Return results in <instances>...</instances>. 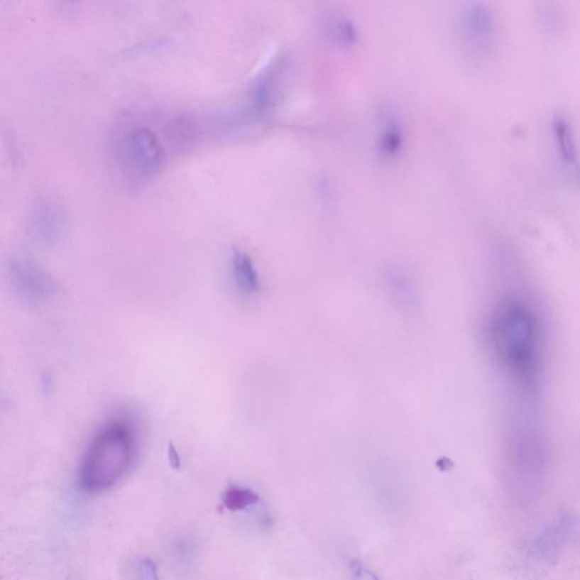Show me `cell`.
I'll list each match as a JSON object with an SVG mask.
<instances>
[{
    "instance_id": "277c9868",
    "label": "cell",
    "mask_w": 580,
    "mask_h": 580,
    "mask_svg": "<svg viewBox=\"0 0 580 580\" xmlns=\"http://www.w3.org/2000/svg\"><path fill=\"white\" fill-rule=\"evenodd\" d=\"M458 37L461 43L475 55H488L496 45L499 20L492 4L469 1L463 6L457 16Z\"/></svg>"
},
{
    "instance_id": "9c48e42d",
    "label": "cell",
    "mask_w": 580,
    "mask_h": 580,
    "mask_svg": "<svg viewBox=\"0 0 580 580\" xmlns=\"http://www.w3.org/2000/svg\"><path fill=\"white\" fill-rule=\"evenodd\" d=\"M328 28L331 39L341 47H353L359 41V26L353 17L338 15L331 20Z\"/></svg>"
},
{
    "instance_id": "52a82bcc",
    "label": "cell",
    "mask_w": 580,
    "mask_h": 580,
    "mask_svg": "<svg viewBox=\"0 0 580 580\" xmlns=\"http://www.w3.org/2000/svg\"><path fill=\"white\" fill-rule=\"evenodd\" d=\"M388 297L400 311L415 312L420 305L417 283L404 268H390L383 277Z\"/></svg>"
},
{
    "instance_id": "8fae6325",
    "label": "cell",
    "mask_w": 580,
    "mask_h": 580,
    "mask_svg": "<svg viewBox=\"0 0 580 580\" xmlns=\"http://www.w3.org/2000/svg\"><path fill=\"white\" fill-rule=\"evenodd\" d=\"M17 275L21 287L32 294L43 295L50 290L51 285L49 281L45 279V275L35 270L24 268L20 270Z\"/></svg>"
},
{
    "instance_id": "ba28073f",
    "label": "cell",
    "mask_w": 580,
    "mask_h": 580,
    "mask_svg": "<svg viewBox=\"0 0 580 580\" xmlns=\"http://www.w3.org/2000/svg\"><path fill=\"white\" fill-rule=\"evenodd\" d=\"M231 266L239 290L246 295H258L261 290V281L250 256L241 251H236L231 258Z\"/></svg>"
},
{
    "instance_id": "7a4b0ae2",
    "label": "cell",
    "mask_w": 580,
    "mask_h": 580,
    "mask_svg": "<svg viewBox=\"0 0 580 580\" xmlns=\"http://www.w3.org/2000/svg\"><path fill=\"white\" fill-rule=\"evenodd\" d=\"M138 454V432L125 416L110 418L99 429L80 465L77 483L83 492L102 493L128 474Z\"/></svg>"
},
{
    "instance_id": "7c38bea8",
    "label": "cell",
    "mask_w": 580,
    "mask_h": 580,
    "mask_svg": "<svg viewBox=\"0 0 580 580\" xmlns=\"http://www.w3.org/2000/svg\"><path fill=\"white\" fill-rule=\"evenodd\" d=\"M140 580H159L157 566L151 559L146 558L140 562Z\"/></svg>"
},
{
    "instance_id": "4fadbf2b",
    "label": "cell",
    "mask_w": 580,
    "mask_h": 580,
    "mask_svg": "<svg viewBox=\"0 0 580 580\" xmlns=\"http://www.w3.org/2000/svg\"><path fill=\"white\" fill-rule=\"evenodd\" d=\"M356 580H376L374 579L373 577L372 574L368 572V570H365L364 568L362 567H359V569H356Z\"/></svg>"
},
{
    "instance_id": "3957f363",
    "label": "cell",
    "mask_w": 580,
    "mask_h": 580,
    "mask_svg": "<svg viewBox=\"0 0 580 580\" xmlns=\"http://www.w3.org/2000/svg\"><path fill=\"white\" fill-rule=\"evenodd\" d=\"M372 126L373 155L381 165H395L404 155L408 140L404 112L395 102H380L374 111Z\"/></svg>"
},
{
    "instance_id": "30bf717a",
    "label": "cell",
    "mask_w": 580,
    "mask_h": 580,
    "mask_svg": "<svg viewBox=\"0 0 580 580\" xmlns=\"http://www.w3.org/2000/svg\"><path fill=\"white\" fill-rule=\"evenodd\" d=\"M260 501V496L250 488L230 486L222 496L224 507L230 511L244 510Z\"/></svg>"
},
{
    "instance_id": "8992f818",
    "label": "cell",
    "mask_w": 580,
    "mask_h": 580,
    "mask_svg": "<svg viewBox=\"0 0 580 580\" xmlns=\"http://www.w3.org/2000/svg\"><path fill=\"white\" fill-rule=\"evenodd\" d=\"M555 155L561 169L568 176L577 174L578 149L576 134L569 117L564 112H555L549 124Z\"/></svg>"
},
{
    "instance_id": "5b68a950",
    "label": "cell",
    "mask_w": 580,
    "mask_h": 580,
    "mask_svg": "<svg viewBox=\"0 0 580 580\" xmlns=\"http://www.w3.org/2000/svg\"><path fill=\"white\" fill-rule=\"evenodd\" d=\"M123 155L131 171L140 178H149L163 165V146L148 128L133 129L124 140Z\"/></svg>"
},
{
    "instance_id": "6da1fadb",
    "label": "cell",
    "mask_w": 580,
    "mask_h": 580,
    "mask_svg": "<svg viewBox=\"0 0 580 580\" xmlns=\"http://www.w3.org/2000/svg\"><path fill=\"white\" fill-rule=\"evenodd\" d=\"M488 340L494 359L516 395L532 397L541 381L544 336L532 304L517 295L500 298L491 312Z\"/></svg>"
}]
</instances>
